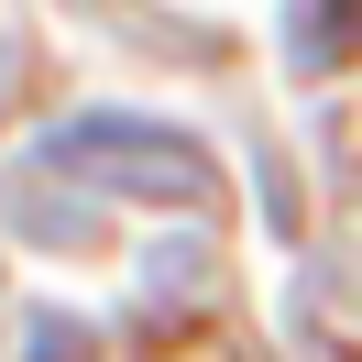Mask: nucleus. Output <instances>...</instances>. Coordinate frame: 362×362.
I'll return each instance as SVG.
<instances>
[{"instance_id": "1", "label": "nucleus", "mask_w": 362, "mask_h": 362, "mask_svg": "<svg viewBox=\"0 0 362 362\" xmlns=\"http://www.w3.org/2000/svg\"><path fill=\"white\" fill-rule=\"evenodd\" d=\"M55 165L66 176H99V187H121V198H209V154L198 143H176V132H154V121H77V132H55Z\"/></svg>"}]
</instances>
